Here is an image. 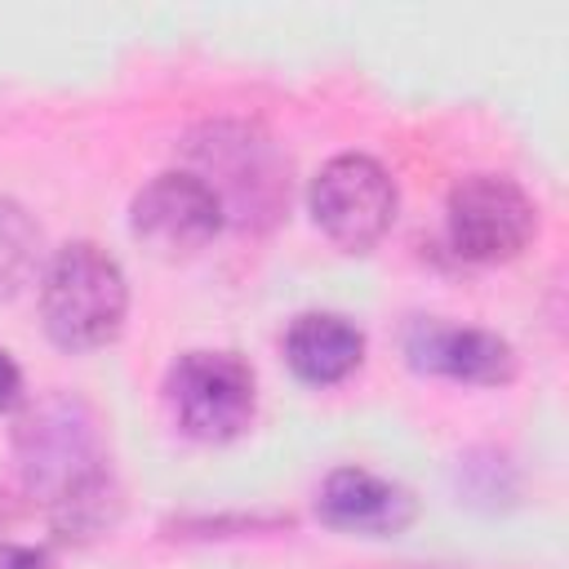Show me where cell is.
<instances>
[{"instance_id":"obj_1","label":"cell","mask_w":569,"mask_h":569,"mask_svg":"<svg viewBox=\"0 0 569 569\" xmlns=\"http://www.w3.org/2000/svg\"><path fill=\"white\" fill-rule=\"evenodd\" d=\"M124 311L129 280L102 244L71 240L49 258L40 280V320L62 351L107 347L124 329Z\"/></svg>"},{"instance_id":"obj_2","label":"cell","mask_w":569,"mask_h":569,"mask_svg":"<svg viewBox=\"0 0 569 569\" xmlns=\"http://www.w3.org/2000/svg\"><path fill=\"white\" fill-rule=\"evenodd\" d=\"M196 178L218 196L222 213L244 227H267L289 204V160L244 120H213L187 138Z\"/></svg>"},{"instance_id":"obj_3","label":"cell","mask_w":569,"mask_h":569,"mask_svg":"<svg viewBox=\"0 0 569 569\" xmlns=\"http://www.w3.org/2000/svg\"><path fill=\"white\" fill-rule=\"evenodd\" d=\"M13 449L27 489L40 493L49 507L107 471L98 413L76 396L36 400L13 427Z\"/></svg>"},{"instance_id":"obj_4","label":"cell","mask_w":569,"mask_h":569,"mask_svg":"<svg viewBox=\"0 0 569 569\" xmlns=\"http://www.w3.org/2000/svg\"><path fill=\"white\" fill-rule=\"evenodd\" d=\"M164 400L182 436L222 445L253 422L258 382L236 351H187L164 373Z\"/></svg>"},{"instance_id":"obj_5","label":"cell","mask_w":569,"mask_h":569,"mask_svg":"<svg viewBox=\"0 0 569 569\" xmlns=\"http://www.w3.org/2000/svg\"><path fill=\"white\" fill-rule=\"evenodd\" d=\"M307 204H311L316 227L338 249L365 253V249H373L391 231L400 196H396L391 173L373 156L342 151V156H333V160L320 164V173L311 178Z\"/></svg>"},{"instance_id":"obj_6","label":"cell","mask_w":569,"mask_h":569,"mask_svg":"<svg viewBox=\"0 0 569 569\" xmlns=\"http://www.w3.org/2000/svg\"><path fill=\"white\" fill-rule=\"evenodd\" d=\"M449 244L467 262H507L538 236V209L529 191L507 173H467L445 204Z\"/></svg>"},{"instance_id":"obj_7","label":"cell","mask_w":569,"mask_h":569,"mask_svg":"<svg viewBox=\"0 0 569 569\" xmlns=\"http://www.w3.org/2000/svg\"><path fill=\"white\" fill-rule=\"evenodd\" d=\"M222 222H227V213H222L218 196L191 169L156 173L129 204V231L156 258L200 253L222 231Z\"/></svg>"},{"instance_id":"obj_8","label":"cell","mask_w":569,"mask_h":569,"mask_svg":"<svg viewBox=\"0 0 569 569\" xmlns=\"http://www.w3.org/2000/svg\"><path fill=\"white\" fill-rule=\"evenodd\" d=\"M405 356L418 373H436L471 387H502L516 378V351L493 329L449 325V320H413L405 329Z\"/></svg>"},{"instance_id":"obj_9","label":"cell","mask_w":569,"mask_h":569,"mask_svg":"<svg viewBox=\"0 0 569 569\" xmlns=\"http://www.w3.org/2000/svg\"><path fill=\"white\" fill-rule=\"evenodd\" d=\"M316 516L329 529L360 533V538H391L413 525L418 498L378 471L365 467H333L316 493Z\"/></svg>"},{"instance_id":"obj_10","label":"cell","mask_w":569,"mask_h":569,"mask_svg":"<svg viewBox=\"0 0 569 569\" xmlns=\"http://www.w3.org/2000/svg\"><path fill=\"white\" fill-rule=\"evenodd\" d=\"M284 360L302 382H342L365 360V333L333 311H302L284 329Z\"/></svg>"},{"instance_id":"obj_11","label":"cell","mask_w":569,"mask_h":569,"mask_svg":"<svg viewBox=\"0 0 569 569\" xmlns=\"http://www.w3.org/2000/svg\"><path fill=\"white\" fill-rule=\"evenodd\" d=\"M40 271V227L36 218L0 196V302H13Z\"/></svg>"},{"instance_id":"obj_12","label":"cell","mask_w":569,"mask_h":569,"mask_svg":"<svg viewBox=\"0 0 569 569\" xmlns=\"http://www.w3.org/2000/svg\"><path fill=\"white\" fill-rule=\"evenodd\" d=\"M0 569H49V551L27 542H0Z\"/></svg>"},{"instance_id":"obj_13","label":"cell","mask_w":569,"mask_h":569,"mask_svg":"<svg viewBox=\"0 0 569 569\" xmlns=\"http://www.w3.org/2000/svg\"><path fill=\"white\" fill-rule=\"evenodd\" d=\"M22 400V369L13 365L9 351H0V413H9Z\"/></svg>"},{"instance_id":"obj_14","label":"cell","mask_w":569,"mask_h":569,"mask_svg":"<svg viewBox=\"0 0 569 569\" xmlns=\"http://www.w3.org/2000/svg\"><path fill=\"white\" fill-rule=\"evenodd\" d=\"M9 516H13V507H9V498H4V493H0V525H4V520H9Z\"/></svg>"}]
</instances>
